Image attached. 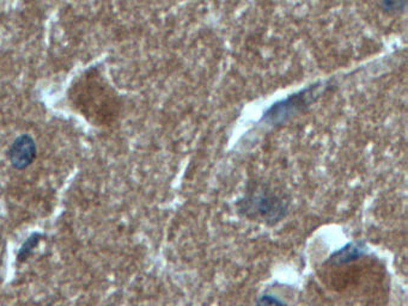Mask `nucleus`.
<instances>
[{
    "label": "nucleus",
    "instance_id": "39448f33",
    "mask_svg": "<svg viewBox=\"0 0 408 306\" xmlns=\"http://www.w3.org/2000/svg\"><path fill=\"white\" fill-rule=\"evenodd\" d=\"M42 238H43L42 233H40V232H33L23 242V245H21V248L18 250V253H17V262L18 263H23V262L28 260L33 255L35 249L37 248V245H40Z\"/></svg>",
    "mask_w": 408,
    "mask_h": 306
},
{
    "label": "nucleus",
    "instance_id": "f03ea898",
    "mask_svg": "<svg viewBox=\"0 0 408 306\" xmlns=\"http://www.w3.org/2000/svg\"><path fill=\"white\" fill-rule=\"evenodd\" d=\"M244 214L251 219H258L268 225L281 221L284 218L286 206L281 200L266 196V195H258L253 199L244 201V206L241 208Z\"/></svg>",
    "mask_w": 408,
    "mask_h": 306
},
{
    "label": "nucleus",
    "instance_id": "423d86ee",
    "mask_svg": "<svg viewBox=\"0 0 408 306\" xmlns=\"http://www.w3.org/2000/svg\"><path fill=\"white\" fill-rule=\"evenodd\" d=\"M255 306H286V303L276 296L265 293L256 299Z\"/></svg>",
    "mask_w": 408,
    "mask_h": 306
},
{
    "label": "nucleus",
    "instance_id": "7ed1b4c3",
    "mask_svg": "<svg viewBox=\"0 0 408 306\" xmlns=\"http://www.w3.org/2000/svg\"><path fill=\"white\" fill-rule=\"evenodd\" d=\"M36 156V143L29 134H22L17 137L8 150V161L16 170L29 168Z\"/></svg>",
    "mask_w": 408,
    "mask_h": 306
},
{
    "label": "nucleus",
    "instance_id": "f257e3e1",
    "mask_svg": "<svg viewBox=\"0 0 408 306\" xmlns=\"http://www.w3.org/2000/svg\"><path fill=\"white\" fill-rule=\"evenodd\" d=\"M69 99L72 107L95 126H109L119 115V97L96 67L74 80Z\"/></svg>",
    "mask_w": 408,
    "mask_h": 306
},
{
    "label": "nucleus",
    "instance_id": "20e7f679",
    "mask_svg": "<svg viewBox=\"0 0 408 306\" xmlns=\"http://www.w3.org/2000/svg\"><path fill=\"white\" fill-rule=\"evenodd\" d=\"M367 250V245L362 242H352L332 254L328 258V263L334 265H347L363 257Z\"/></svg>",
    "mask_w": 408,
    "mask_h": 306
}]
</instances>
